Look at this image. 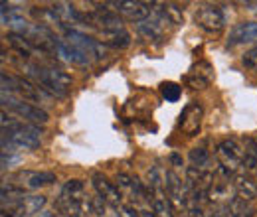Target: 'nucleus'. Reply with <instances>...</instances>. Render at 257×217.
Segmentation results:
<instances>
[{"instance_id": "nucleus-28", "label": "nucleus", "mask_w": 257, "mask_h": 217, "mask_svg": "<svg viewBox=\"0 0 257 217\" xmlns=\"http://www.w3.org/2000/svg\"><path fill=\"white\" fill-rule=\"evenodd\" d=\"M133 209L137 211V215L139 217H157L155 209L149 207V205H135V203H133Z\"/></svg>"}, {"instance_id": "nucleus-19", "label": "nucleus", "mask_w": 257, "mask_h": 217, "mask_svg": "<svg viewBox=\"0 0 257 217\" xmlns=\"http://www.w3.org/2000/svg\"><path fill=\"white\" fill-rule=\"evenodd\" d=\"M101 42L103 44H109L113 48H127L131 44V36L128 32L123 30H111V32H101Z\"/></svg>"}, {"instance_id": "nucleus-30", "label": "nucleus", "mask_w": 257, "mask_h": 217, "mask_svg": "<svg viewBox=\"0 0 257 217\" xmlns=\"http://www.w3.org/2000/svg\"><path fill=\"white\" fill-rule=\"evenodd\" d=\"M208 217H233V215H231V211H229L227 205H218L214 211L208 213Z\"/></svg>"}, {"instance_id": "nucleus-23", "label": "nucleus", "mask_w": 257, "mask_h": 217, "mask_svg": "<svg viewBox=\"0 0 257 217\" xmlns=\"http://www.w3.org/2000/svg\"><path fill=\"white\" fill-rule=\"evenodd\" d=\"M62 193L71 197V199H77V201H83L85 197V187H83V182L81 180H69L64 186Z\"/></svg>"}, {"instance_id": "nucleus-12", "label": "nucleus", "mask_w": 257, "mask_h": 217, "mask_svg": "<svg viewBox=\"0 0 257 217\" xmlns=\"http://www.w3.org/2000/svg\"><path fill=\"white\" fill-rule=\"evenodd\" d=\"M233 191H235V189L229 186L227 180H222V182H216V180H214V184L208 189V201H212V203H216V205H225V203L229 205L231 199L235 197Z\"/></svg>"}, {"instance_id": "nucleus-32", "label": "nucleus", "mask_w": 257, "mask_h": 217, "mask_svg": "<svg viewBox=\"0 0 257 217\" xmlns=\"http://www.w3.org/2000/svg\"><path fill=\"white\" fill-rule=\"evenodd\" d=\"M182 217H186V215H182Z\"/></svg>"}, {"instance_id": "nucleus-2", "label": "nucleus", "mask_w": 257, "mask_h": 217, "mask_svg": "<svg viewBox=\"0 0 257 217\" xmlns=\"http://www.w3.org/2000/svg\"><path fill=\"white\" fill-rule=\"evenodd\" d=\"M243 156H245V148L233 138H227L218 146L220 172H222V176L225 180H229V176H233L235 168L243 164Z\"/></svg>"}, {"instance_id": "nucleus-20", "label": "nucleus", "mask_w": 257, "mask_h": 217, "mask_svg": "<svg viewBox=\"0 0 257 217\" xmlns=\"http://www.w3.org/2000/svg\"><path fill=\"white\" fill-rule=\"evenodd\" d=\"M229 207V211H231V215L233 217H253L255 215V207L251 205V201H247V199H243V197H233L231 199V203L227 205Z\"/></svg>"}, {"instance_id": "nucleus-24", "label": "nucleus", "mask_w": 257, "mask_h": 217, "mask_svg": "<svg viewBox=\"0 0 257 217\" xmlns=\"http://www.w3.org/2000/svg\"><path fill=\"white\" fill-rule=\"evenodd\" d=\"M161 93L166 101L174 103V101L180 99V85H176V83H172V81H164L161 85Z\"/></svg>"}, {"instance_id": "nucleus-17", "label": "nucleus", "mask_w": 257, "mask_h": 217, "mask_svg": "<svg viewBox=\"0 0 257 217\" xmlns=\"http://www.w3.org/2000/svg\"><path fill=\"white\" fill-rule=\"evenodd\" d=\"M6 40H8V44H10L16 52H20V56H34V54H38V52H40V50L34 46L26 36H20V34L10 32V34L6 36Z\"/></svg>"}, {"instance_id": "nucleus-3", "label": "nucleus", "mask_w": 257, "mask_h": 217, "mask_svg": "<svg viewBox=\"0 0 257 217\" xmlns=\"http://www.w3.org/2000/svg\"><path fill=\"white\" fill-rule=\"evenodd\" d=\"M4 99V105H8V109L12 113H16L20 119L28 121L32 124H46L50 121V115L40 109L38 105H32V103H24V101H18V99H12V97H2Z\"/></svg>"}, {"instance_id": "nucleus-1", "label": "nucleus", "mask_w": 257, "mask_h": 217, "mask_svg": "<svg viewBox=\"0 0 257 217\" xmlns=\"http://www.w3.org/2000/svg\"><path fill=\"white\" fill-rule=\"evenodd\" d=\"M40 128L36 124H24L18 121H12L4 128V138H8L10 144L20 146V148H28L34 150L42 144V136H40Z\"/></svg>"}, {"instance_id": "nucleus-13", "label": "nucleus", "mask_w": 257, "mask_h": 217, "mask_svg": "<svg viewBox=\"0 0 257 217\" xmlns=\"http://www.w3.org/2000/svg\"><path fill=\"white\" fill-rule=\"evenodd\" d=\"M247 42H257V22H241L233 26L229 32V44H247Z\"/></svg>"}, {"instance_id": "nucleus-4", "label": "nucleus", "mask_w": 257, "mask_h": 217, "mask_svg": "<svg viewBox=\"0 0 257 217\" xmlns=\"http://www.w3.org/2000/svg\"><path fill=\"white\" fill-rule=\"evenodd\" d=\"M107 6H113L117 14L127 18L131 22H145L151 18V6L149 2H137V0H119V2H107Z\"/></svg>"}, {"instance_id": "nucleus-10", "label": "nucleus", "mask_w": 257, "mask_h": 217, "mask_svg": "<svg viewBox=\"0 0 257 217\" xmlns=\"http://www.w3.org/2000/svg\"><path fill=\"white\" fill-rule=\"evenodd\" d=\"M186 186L200 191H208L210 186L214 184V174L202 166H188L186 168Z\"/></svg>"}, {"instance_id": "nucleus-15", "label": "nucleus", "mask_w": 257, "mask_h": 217, "mask_svg": "<svg viewBox=\"0 0 257 217\" xmlns=\"http://www.w3.org/2000/svg\"><path fill=\"white\" fill-rule=\"evenodd\" d=\"M164 24H166V18L162 16L159 10H155V16L141 22L139 24V32L145 34L147 38L151 40H161L162 38V32H164Z\"/></svg>"}, {"instance_id": "nucleus-27", "label": "nucleus", "mask_w": 257, "mask_h": 217, "mask_svg": "<svg viewBox=\"0 0 257 217\" xmlns=\"http://www.w3.org/2000/svg\"><path fill=\"white\" fill-rule=\"evenodd\" d=\"M208 83H210V81H206V79H202V77H198V75H190V77H188V85H190L192 89H206Z\"/></svg>"}, {"instance_id": "nucleus-26", "label": "nucleus", "mask_w": 257, "mask_h": 217, "mask_svg": "<svg viewBox=\"0 0 257 217\" xmlns=\"http://www.w3.org/2000/svg\"><path fill=\"white\" fill-rule=\"evenodd\" d=\"M190 160H192V166H206L208 160H210V154L206 148H192L190 150Z\"/></svg>"}, {"instance_id": "nucleus-29", "label": "nucleus", "mask_w": 257, "mask_h": 217, "mask_svg": "<svg viewBox=\"0 0 257 217\" xmlns=\"http://www.w3.org/2000/svg\"><path fill=\"white\" fill-rule=\"evenodd\" d=\"M243 63H245L247 67H255L257 69V48H253L251 52H247V54L243 56Z\"/></svg>"}, {"instance_id": "nucleus-14", "label": "nucleus", "mask_w": 257, "mask_h": 217, "mask_svg": "<svg viewBox=\"0 0 257 217\" xmlns=\"http://www.w3.org/2000/svg\"><path fill=\"white\" fill-rule=\"evenodd\" d=\"M233 189H235L237 197L251 201L257 197V180H253L249 174H237L233 178Z\"/></svg>"}, {"instance_id": "nucleus-6", "label": "nucleus", "mask_w": 257, "mask_h": 217, "mask_svg": "<svg viewBox=\"0 0 257 217\" xmlns=\"http://www.w3.org/2000/svg\"><path fill=\"white\" fill-rule=\"evenodd\" d=\"M196 22L200 28H204L206 32H220L224 28L225 20H224V12L222 8L218 6H212V4H206L202 6L198 12H196Z\"/></svg>"}, {"instance_id": "nucleus-31", "label": "nucleus", "mask_w": 257, "mask_h": 217, "mask_svg": "<svg viewBox=\"0 0 257 217\" xmlns=\"http://www.w3.org/2000/svg\"><path fill=\"white\" fill-rule=\"evenodd\" d=\"M117 217H139L137 215V211L133 209V205H119L117 207Z\"/></svg>"}, {"instance_id": "nucleus-11", "label": "nucleus", "mask_w": 257, "mask_h": 217, "mask_svg": "<svg viewBox=\"0 0 257 217\" xmlns=\"http://www.w3.org/2000/svg\"><path fill=\"white\" fill-rule=\"evenodd\" d=\"M16 180L20 182L22 187H42V186H50L56 182V174L52 172H34V170H26V172H20L16 176Z\"/></svg>"}, {"instance_id": "nucleus-22", "label": "nucleus", "mask_w": 257, "mask_h": 217, "mask_svg": "<svg viewBox=\"0 0 257 217\" xmlns=\"http://www.w3.org/2000/svg\"><path fill=\"white\" fill-rule=\"evenodd\" d=\"M245 172L257 174V142L255 140H245V156H243V164Z\"/></svg>"}, {"instance_id": "nucleus-8", "label": "nucleus", "mask_w": 257, "mask_h": 217, "mask_svg": "<svg viewBox=\"0 0 257 217\" xmlns=\"http://www.w3.org/2000/svg\"><path fill=\"white\" fill-rule=\"evenodd\" d=\"M14 91L24 101H32V103H44V101L50 99V95L46 93L38 83H32L30 79H24V77H14Z\"/></svg>"}, {"instance_id": "nucleus-5", "label": "nucleus", "mask_w": 257, "mask_h": 217, "mask_svg": "<svg viewBox=\"0 0 257 217\" xmlns=\"http://www.w3.org/2000/svg\"><path fill=\"white\" fill-rule=\"evenodd\" d=\"M65 42L71 44V46H75V48H79V50L85 52L89 58H91V56H95L97 60L105 58V48H103V44L93 40V38H89V36H85V34H81V32L65 28Z\"/></svg>"}, {"instance_id": "nucleus-18", "label": "nucleus", "mask_w": 257, "mask_h": 217, "mask_svg": "<svg viewBox=\"0 0 257 217\" xmlns=\"http://www.w3.org/2000/svg\"><path fill=\"white\" fill-rule=\"evenodd\" d=\"M46 205V197L44 195H26L24 201L18 207V215L20 217H30L42 211V207Z\"/></svg>"}, {"instance_id": "nucleus-16", "label": "nucleus", "mask_w": 257, "mask_h": 217, "mask_svg": "<svg viewBox=\"0 0 257 217\" xmlns=\"http://www.w3.org/2000/svg\"><path fill=\"white\" fill-rule=\"evenodd\" d=\"M58 211L65 217H81L83 211H85V199L83 201H77V199H71L67 195H60L58 197Z\"/></svg>"}, {"instance_id": "nucleus-21", "label": "nucleus", "mask_w": 257, "mask_h": 217, "mask_svg": "<svg viewBox=\"0 0 257 217\" xmlns=\"http://www.w3.org/2000/svg\"><path fill=\"white\" fill-rule=\"evenodd\" d=\"M157 8L155 10H159L162 16L166 18V22L168 24H174V26H178V24H182V20H184V14H182V8H178L176 4H155Z\"/></svg>"}, {"instance_id": "nucleus-7", "label": "nucleus", "mask_w": 257, "mask_h": 217, "mask_svg": "<svg viewBox=\"0 0 257 217\" xmlns=\"http://www.w3.org/2000/svg\"><path fill=\"white\" fill-rule=\"evenodd\" d=\"M202 117H204V111H202V105H200V103H190V105H186V109H184L182 115H180V128L184 130L186 136L198 134L200 124H202Z\"/></svg>"}, {"instance_id": "nucleus-9", "label": "nucleus", "mask_w": 257, "mask_h": 217, "mask_svg": "<svg viewBox=\"0 0 257 217\" xmlns=\"http://www.w3.org/2000/svg\"><path fill=\"white\" fill-rule=\"evenodd\" d=\"M93 186H95L97 189V195L99 197H103L107 203H111L115 209L119 207V205H123L121 203V191H119V187L113 186L103 174H93Z\"/></svg>"}, {"instance_id": "nucleus-25", "label": "nucleus", "mask_w": 257, "mask_h": 217, "mask_svg": "<svg viewBox=\"0 0 257 217\" xmlns=\"http://www.w3.org/2000/svg\"><path fill=\"white\" fill-rule=\"evenodd\" d=\"M184 211H186V217H208V211L202 207V203H198L194 199H186Z\"/></svg>"}]
</instances>
